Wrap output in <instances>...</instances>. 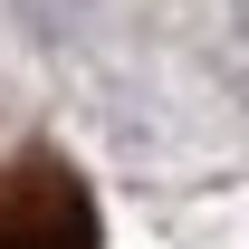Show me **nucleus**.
Wrapping results in <instances>:
<instances>
[{"instance_id":"1","label":"nucleus","mask_w":249,"mask_h":249,"mask_svg":"<svg viewBox=\"0 0 249 249\" xmlns=\"http://www.w3.org/2000/svg\"><path fill=\"white\" fill-rule=\"evenodd\" d=\"M0 249H96V201L58 154H19L0 173Z\"/></svg>"}]
</instances>
